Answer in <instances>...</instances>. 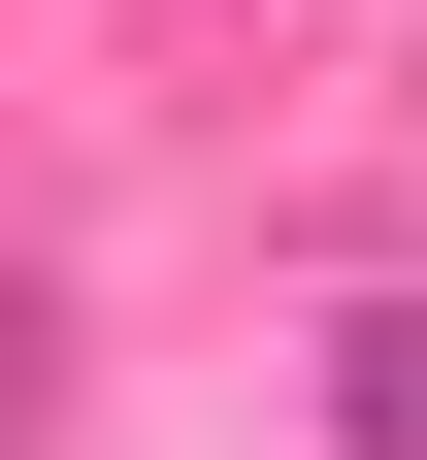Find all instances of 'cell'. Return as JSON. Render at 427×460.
Instances as JSON below:
<instances>
[{
	"label": "cell",
	"instance_id": "obj_2",
	"mask_svg": "<svg viewBox=\"0 0 427 460\" xmlns=\"http://www.w3.org/2000/svg\"><path fill=\"white\" fill-rule=\"evenodd\" d=\"M0 428H33V296H0Z\"/></svg>",
	"mask_w": 427,
	"mask_h": 460
},
{
	"label": "cell",
	"instance_id": "obj_1",
	"mask_svg": "<svg viewBox=\"0 0 427 460\" xmlns=\"http://www.w3.org/2000/svg\"><path fill=\"white\" fill-rule=\"evenodd\" d=\"M329 460H427V296H329Z\"/></svg>",
	"mask_w": 427,
	"mask_h": 460
}]
</instances>
